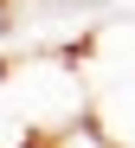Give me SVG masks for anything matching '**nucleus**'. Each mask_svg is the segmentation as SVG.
<instances>
[{
	"instance_id": "1",
	"label": "nucleus",
	"mask_w": 135,
	"mask_h": 148,
	"mask_svg": "<svg viewBox=\"0 0 135 148\" xmlns=\"http://www.w3.org/2000/svg\"><path fill=\"white\" fill-rule=\"evenodd\" d=\"M0 64H7V84L19 97V110L32 116V135L39 142L51 129H64V122L90 116V103H97L77 45H45V52H19V58H0Z\"/></svg>"
},
{
	"instance_id": "2",
	"label": "nucleus",
	"mask_w": 135,
	"mask_h": 148,
	"mask_svg": "<svg viewBox=\"0 0 135 148\" xmlns=\"http://www.w3.org/2000/svg\"><path fill=\"white\" fill-rule=\"evenodd\" d=\"M97 122L110 129V142L116 148H135V77L129 84H97Z\"/></svg>"
},
{
	"instance_id": "3",
	"label": "nucleus",
	"mask_w": 135,
	"mask_h": 148,
	"mask_svg": "<svg viewBox=\"0 0 135 148\" xmlns=\"http://www.w3.org/2000/svg\"><path fill=\"white\" fill-rule=\"evenodd\" d=\"M39 135H32V116L19 110V97H13V84H7V64H0V148H32Z\"/></svg>"
},
{
	"instance_id": "4",
	"label": "nucleus",
	"mask_w": 135,
	"mask_h": 148,
	"mask_svg": "<svg viewBox=\"0 0 135 148\" xmlns=\"http://www.w3.org/2000/svg\"><path fill=\"white\" fill-rule=\"evenodd\" d=\"M39 148H116V142H110V129H103V122H97V110H90V116L64 122V129H51Z\"/></svg>"
},
{
	"instance_id": "5",
	"label": "nucleus",
	"mask_w": 135,
	"mask_h": 148,
	"mask_svg": "<svg viewBox=\"0 0 135 148\" xmlns=\"http://www.w3.org/2000/svg\"><path fill=\"white\" fill-rule=\"evenodd\" d=\"M103 13H135V0H97Z\"/></svg>"
},
{
	"instance_id": "6",
	"label": "nucleus",
	"mask_w": 135,
	"mask_h": 148,
	"mask_svg": "<svg viewBox=\"0 0 135 148\" xmlns=\"http://www.w3.org/2000/svg\"><path fill=\"white\" fill-rule=\"evenodd\" d=\"M32 148H39V142H32Z\"/></svg>"
}]
</instances>
